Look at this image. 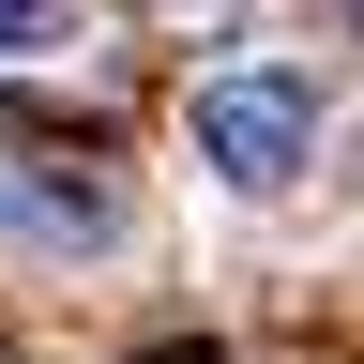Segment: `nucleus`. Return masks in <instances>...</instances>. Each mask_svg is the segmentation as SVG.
<instances>
[{
    "label": "nucleus",
    "instance_id": "39448f33",
    "mask_svg": "<svg viewBox=\"0 0 364 364\" xmlns=\"http://www.w3.org/2000/svg\"><path fill=\"white\" fill-rule=\"evenodd\" d=\"M349 16H364V0H349Z\"/></svg>",
    "mask_w": 364,
    "mask_h": 364
},
{
    "label": "nucleus",
    "instance_id": "f257e3e1",
    "mask_svg": "<svg viewBox=\"0 0 364 364\" xmlns=\"http://www.w3.org/2000/svg\"><path fill=\"white\" fill-rule=\"evenodd\" d=\"M182 136H198V167L228 182V198H289V182L318 167V76H289V61H213L198 91H182Z\"/></svg>",
    "mask_w": 364,
    "mask_h": 364
},
{
    "label": "nucleus",
    "instance_id": "7ed1b4c3",
    "mask_svg": "<svg viewBox=\"0 0 364 364\" xmlns=\"http://www.w3.org/2000/svg\"><path fill=\"white\" fill-rule=\"evenodd\" d=\"M91 0H0V61H61Z\"/></svg>",
    "mask_w": 364,
    "mask_h": 364
},
{
    "label": "nucleus",
    "instance_id": "f03ea898",
    "mask_svg": "<svg viewBox=\"0 0 364 364\" xmlns=\"http://www.w3.org/2000/svg\"><path fill=\"white\" fill-rule=\"evenodd\" d=\"M107 228H122V198H107L91 167H16V182H0V243H46V258H91Z\"/></svg>",
    "mask_w": 364,
    "mask_h": 364
},
{
    "label": "nucleus",
    "instance_id": "20e7f679",
    "mask_svg": "<svg viewBox=\"0 0 364 364\" xmlns=\"http://www.w3.org/2000/svg\"><path fill=\"white\" fill-rule=\"evenodd\" d=\"M152 16H198V0H152Z\"/></svg>",
    "mask_w": 364,
    "mask_h": 364
}]
</instances>
